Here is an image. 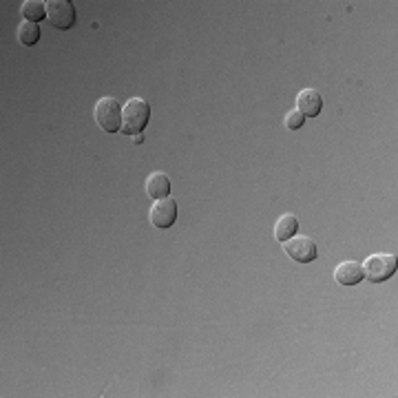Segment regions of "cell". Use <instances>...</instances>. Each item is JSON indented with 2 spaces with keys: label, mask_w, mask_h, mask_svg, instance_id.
Segmentation results:
<instances>
[{
  "label": "cell",
  "mask_w": 398,
  "mask_h": 398,
  "mask_svg": "<svg viewBox=\"0 0 398 398\" xmlns=\"http://www.w3.org/2000/svg\"><path fill=\"white\" fill-rule=\"evenodd\" d=\"M47 18L56 29H71L78 20V13H75V7L71 0H49L47 3Z\"/></svg>",
  "instance_id": "cell-4"
},
{
  "label": "cell",
  "mask_w": 398,
  "mask_h": 398,
  "mask_svg": "<svg viewBox=\"0 0 398 398\" xmlns=\"http://www.w3.org/2000/svg\"><path fill=\"white\" fill-rule=\"evenodd\" d=\"M18 40L20 44H25V47H34V44L40 40V25L38 23H20L18 27Z\"/></svg>",
  "instance_id": "cell-12"
},
{
  "label": "cell",
  "mask_w": 398,
  "mask_h": 398,
  "mask_svg": "<svg viewBox=\"0 0 398 398\" xmlns=\"http://www.w3.org/2000/svg\"><path fill=\"white\" fill-rule=\"evenodd\" d=\"M20 11L25 20L40 23L42 18H47V3H42V0H25Z\"/></svg>",
  "instance_id": "cell-11"
},
{
  "label": "cell",
  "mask_w": 398,
  "mask_h": 398,
  "mask_svg": "<svg viewBox=\"0 0 398 398\" xmlns=\"http://www.w3.org/2000/svg\"><path fill=\"white\" fill-rule=\"evenodd\" d=\"M150 215V224L155 228H171L177 222V204L175 199L171 197H164V199H155V204L150 206L148 210Z\"/></svg>",
  "instance_id": "cell-6"
},
{
  "label": "cell",
  "mask_w": 398,
  "mask_h": 398,
  "mask_svg": "<svg viewBox=\"0 0 398 398\" xmlns=\"http://www.w3.org/2000/svg\"><path fill=\"white\" fill-rule=\"evenodd\" d=\"M144 188L150 199H164V197H168V193H171V179H168L166 173L155 171L146 177Z\"/></svg>",
  "instance_id": "cell-9"
},
{
  "label": "cell",
  "mask_w": 398,
  "mask_h": 398,
  "mask_svg": "<svg viewBox=\"0 0 398 398\" xmlns=\"http://www.w3.org/2000/svg\"><path fill=\"white\" fill-rule=\"evenodd\" d=\"M303 122H305V115L301 113V111H290L288 115H285V129H290V131H297V129H301L303 127Z\"/></svg>",
  "instance_id": "cell-13"
},
{
  "label": "cell",
  "mask_w": 398,
  "mask_h": 398,
  "mask_svg": "<svg viewBox=\"0 0 398 398\" xmlns=\"http://www.w3.org/2000/svg\"><path fill=\"white\" fill-rule=\"evenodd\" d=\"M283 252L290 259H295L297 264H312L319 257L316 243L310 237H297V235L293 239L283 241Z\"/></svg>",
  "instance_id": "cell-5"
},
{
  "label": "cell",
  "mask_w": 398,
  "mask_h": 398,
  "mask_svg": "<svg viewBox=\"0 0 398 398\" xmlns=\"http://www.w3.org/2000/svg\"><path fill=\"white\" fill-rule=\"evenodd\" d=\"M150 120V104L142 98H131L122 106V131L124 135H140Z\"/></svg>",
  "instance_id": "cell-1"
},
{
  "label": "cell",
  "mask_w": 398,
  "mask_h": 398,
  "mask_svg": "<svg viewBox=\"0 0 398 398\" xmlns=\"http://www.w3.org/2000/svg\"><path fill=\"white\" fill-rule=\"evenodd\" d=\"M133 142H135V144H142V142H144V135H142V133H140V135H133Z\"/></svg>",
  "instance_id": "cell-14"
},
{
  "label": "cell",
  "mask_w": 398,
  "mask_h": 398,
  "mask_svg": "<svg viewBox=\"0 0 398 398\" xmlns=\"http://www.w3.org/2000/svg\"><path fill=\"white\" fill-rule=\"evenodd\" d=\"M396 268H398V259L396 255H390V252H378V255H372L365 259L363 264V274L367 281L372 283H383L392 279L396 274Z\"/></svg>",
  "instance_id": "cell-2"
},
{
  "label": "cell",
  "mask_w": 398,
  "mask_h": 398,
  "mask_svg": "<svg viewBox=\"0 0 398 398\" xmlns=\"http://www.w3.org/2000/svg\"><path fill=\"white\" fill-rule=\"evenodd\" d=\"M297 111H301L305 117H316L323 111V98L314 89H303L297 96Z\"/></svg>",
  "instance_id": "cell-7"
},
{
  "label": "cell",
  "mask_w": 398,
  "mask_h": 398,
  "mask_svg": "<svg viewBox=\"0 0 398 398\" xmlns=\"http://www.w3.org/2000/svg\"><path fill=\"white\" fill-rule=\"evenodd\" d=\"M297 231H299V222H297V217L295 215H281L279 219H277V224H274V239L277 241H288V239H293L295 235H297Z\"/></svg>",
  "instance_id": "cell-10"
},
{
  "label": "cell",
  "mask_w": 398,
  "mask_h": 398,
  "mask_svg": "<svg viewBox=\"0 0 398 398\" xmlns=\"http://www.w3.org/2000/svg\"><path fill=\"white\" fill-rule=\"evenodd\" d=\"M334 279H336V283H341V285H359L365 279L363 264H359V262L339 264V266H336V270H334Z\"/></svg>",
  "instance_id": "cell-8"
},
{
  "label": "cell",
  "mask_w": 398,
  "mask_h": 398,
  "mask_svg": "<svg viewBox=\"0 0 398 398\" xmlns=\"http://www.w3.org/2000/svg\"><path fill=\"white\" fill-rule=\"evenodd\" d=\"M94 117L104 133L122 131V104L115 98H100L96 102Z\"/></svg>",
  "instance_id": "cell-3"
}]
</instances>
